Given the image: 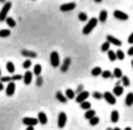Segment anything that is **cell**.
<instances>
[{
	"label": "cell",
	"instance_id": "40",
	"mask_svg": "<svg viewBox=\"0 0 133 130\" xmlns=\"http://www.w3.org/2000/svg\"><path fill=\"white\" fill-rule=\"evenodd\" d=\"M10 79H12V81H17V80H22L23 76H21V75H13V76H10Z\"/></svg>",
	"mask_w": 133,
	"mask_h": 130
},
{
	"label": "cell",
	"instance_id": "47",
	"mask_svg": "<svg viewBox=\"0 0 133 130\" xmlns=\"http://www.w3.org/2000/svg\"><path fill=\"white\" fill-rule=\"evenodd\" d=\"M96 3H102V0H94Z\"/></svg>",
	"mask_w": 133,
	"mask_h": 130
},
{
	"label": "cell",
	"instance_id": "16",
	"mask_svg": "<svg viewBox=\"0 0 133 130\" xmlns=\"http://www.w3.org/2000/svg\"><path fill=\"white\" fill-rule=\"evenodd\" d=\"M70 64H71V59H70V58H66L65 62H63V64H62V67H61L62 72H66V71L69 70V66H70Z\"/></svg>",
	"mask_w": 133,
	"mask_h": 130
},
{
	"label": "cell",
	"instance_id": "35",
	"mask_svg": "<svg viewBox=\"0 0 133 130\" xmlns=\"http://www.w3.org/2000/svg\"><path fill=\"white\" fill-rule=\"evenodd\" d=\"M110 46H111V44L109 43V41H105V43L101 45V50H102V52H107V50L110 49Z\"/></svg>",
	"mask_w": 133,
	"mask_h": 130
},
{
	"label": "cell",
	"instance_id": "34",
	"mask_svg": "<svg viewBox=\"0 0 133 130\" xmlns=\"http://www.w3.org/2000/svg\"><path fill=\"white\" fill-rule=\"evenodd\" d=\"M32 66V63H31V61H30V58H27L25 62H23V64H22V67L25 68V70H29L30 67Z\"/></svg>",
	"mask_w": 133,
	"mask_h": 130
},
{
	"label": "cell",
	"instance_id": "6",
	"mask_svg": "<svg viewBox=\"0 0 133 130\" xmlns=\"http://www.w3.org/2000/svg\"><path fill=\"white\" fill-rule=\"evenodd\" d=\"M66 122H67V115L65 112H59L58 113V128L59 129L65 128Z\"/></svg>",
	"mask_w": 133,
	"mask_h": 130
},
{
	"label": "cell",
	"instance_id": "28",
	"mask_svg": "<svg viewBox=\"0 0 133 130\" xmlns=\"http://www.w3.org/2000/svg\"><path fill=\"white\" fill-rule=\"evenodd\" d=\"M80 108L87 111V110H89V108H92V104H90V102H88V100H84V102L80 103Z\"/></svg>",
	"mask_w": 133,
	"mask_h": 130
},
{
	"label": "cell",
	"instance_id": "53",
	"mask_svg": "<svg viewBox=\"0 0 133 130\" xmlns=\"http://www.w3.org/2000/svg\"><path fill=\"white\" fill-rule=\"evenodd\" d=\"M107 130H112V129H110V128H109V129H107Z\"/></svg>",
	"mask_w": 133,
	"mask_h": 130
},
{
	"label": "cell",
	"instance_id": "17",
	"mask_svg": "<svg viewBox=\"0 0 133 130\" xmlns=\"http://www.w3.org/2000/svg\"><path fill=\"white\" fill-rule=\"evenodd\" d=\"M56 98H57L59 102H62V103H66V102L69 100V99L66 98V95H63L61 91H57V93H56Z\"/></svg>",
	"mask_w": 133,
	"mask_h": 130
},
{
	"label": "cell",
	"instance_id": "5",
	"mask_svg": "<svg viewBox=\"0 0 133 130\" xmlns=\"http://www.w3.org/2000/svg\"><path fill=\"white\" fill-rule=\"evenodd\" d=\"M76 8V4L74 1H70V3H65L62 5H59V10L61 12H69V10H72Z\"/></svg>",
	"mask_w": 133,
	"mask_h": 130
},
{
	"label": "cell",
	"instance_id": "52",
	"mask_svg": "<svg viewBox=\"0 0 133 130\" xmlns=\"http://www.w3.org/2000/svg\"><path fill=\"white\" fill-rule=\"evenodd\" d=\"M0 76H1V68H0Z\"/></svg>",
	"mask_w": 133,
	"mask_h": 130
},
{
	"label": "cell",
	"instance_id": "1",
	"mask_svg": "<svg viewBox=\"0 0 133 130\" xmlns=\"http://www.w3.org/2000/svg\"><path fill=\"white\" fill-rule=\"evenodd\" d=\"M97 23H98V19H97V18H90V19H88L87 25H85L84 28H83V34H84V35H89V34L94 30V27L97 26Z\"/></svg>",
	"mask_w": 133,
	"mask_h": 130
},
{
	"label": "cell",
	"instance_id": "30",
	"mask_svg": "<svg viewBox=\"0 0 133 130\" xmlns=\"http://www.w3.org/2000/svg\"><path fill=\"white\" fill-rule=\"evenodd\" d=\"M107 55H109V59H110L111 62H114V61L116 59V53H115V52H112L111 49H109V50H107Z\"/></svg>",
	"mask_w": 133,
	"mask_h": 130
},
{
	"label": "cell",
	"instance_id": "11",
	"mask_svg": "<svg viewBox=\"0 0 133 130\" xmlns=\"http://www.w3.org/2000/svg\"><path fill=\"white\" fill-rule=\"evenodd\" d=\"M106 40H107L110 44H112V45L122 46V40L116 39V38H115V36H112V35H107V36H106Z\"/></svg>",
	"mask_w": 133,
	"mask_h": 130
},
{
	"label": "cell",
	"instance_id": "27",
	"mask_svg": "<svg viewBox=\"0 0 133 130\" xmlns=\"http://www.w3.org/2000/svg\"><path fill=\"white\" fill-rule=\"evenodd\" d=\"M120 80H122L123 86H129V85H131V80H129V77H128V76H124V75H123Z\"/></svg>",
	"mask_w": 133,
	"mask_h": 130
},
{
	"label": "cell",
	"instance_id": "9",
	"mask_svg": "<svg viewBox=\"0 0 133 130\" xmlns=\"http://www.w3.org/2000/svg\"><path fill=\"white\" fill-rule=\"evenodd\" d=\"M89 97V91H85V90H83V91H80L76 97H75V100L78 102V103H82V102H84V100H87V98Z\"/></svg>",
	"mask_w": 133,
	"mask_h": 130
},
{
	"label": "cell",
	"instance_id": "13",
	"mask_svg": "<svg viewBox=\"0 0 133 130\" xmlns=\"http://www.w3.org/2000/svg\"><path fill=\"white\" fill-rule=\"evenodd\" d=\"M21 54L23 55V57H27V58H36L38 57V54L35 53V52H32V50H26V49H23L22 52H21Z\"/></svg>",
	"mask_w": 133,
	"mask_h": 130
},
{
	"label": "cell",
	"instance_id": "50",
	"mask_svg": "<svg viewBox=\"0 0 133 130\" xmlns=\"http://www.w3.org/2000/svg\"><path fill=\"white\" fill-rule=\"evenodd\" d=\"M0 3H5V0H0Z\"/></svg>",
	"mask_w": 133,
	"mask_h": 130
},
{
	"label": "cell",
	"instance_id": "51",
	"mask_svg": "<svg viewBox=\"0 0 133 130\" xmlns=\"http://www.w3.org/2000/svg\"><path fill=\"white\" fill-rule=\"evenodd\" d=\"M131 64H132V68H133V59H132V63H131Z\"/></svg>",
	"mask_w": 133,
	"mask_h": 130
},
{
	"label": "cell",
	"instance_id": "45",
	"mask_svg": "<svg viewBox=\"0 0 133 130\" xmlns=\"http://www.w3.org/2000/svg\"><path fill=\"white\" fill-rule=\"evenodd\" d=\"M3 89H5V86H4V83H1V81H0V91H1Z\"/></svg>",
	"mask_w": 133,
	"mask_h": 130
},
{
	"label": "cell",
	"instance_id": "21",
	"mask_svg": "<svg viewBox=\"0 0 133 130\" xmlns=\"http://www.w3.org/2000/svg\"><path fill=\"white\" fill-rule=\"evenodd\" d=\"M110 119H111V122H118L119 121V112L118 111H112Z\"/></svg>",
	"mask_w": 133,
	"mask_h": 130
},
{
	"label": "cell",
	"instance_id": "15",
	"mask_svg": "<svg viewBox=\"0 0 133 130\" xmlns=\"http://www.w3.org/2000/svg\"><path fill=\"white\" fill-rule=\"evenodd\" d=\"M123 91H124V88L122 86V85H116V86L114 88V91H112V94H114L115 97H120V95L123 94Z\"/></svg>",
	"mask_w": 133,
	"mask_h": 130
},
{
	"label": "cell",
	"instance_id": "41",
	"mask_svg": "<svg viewBox=\"0 0 133 130\" xmlns=\"http://www.w3.org/2000/svg\"><path fill=\"white\" fill-rule=\"evenodd\" d=\"M42 84H43V80H42V77H40V76H38V80H36V85H38V86H40Z\"/></svg>",
	"mask_w": 133,
	"mask_h": 130
},
{
	"label": "cell",
	"instance_id": "32",
	"mask_svg": "<svg viewBox=\"0 0 133 130\" xmlns=\"http://www.w3.org/2000/svg\"><path fill=\"white\" fill-rule=\"evenodd\" d=\"M8 36H10V30L8 28L0 30V38H8Z\"/></svg>",
	"mask_w": 133,
	"mask_h": 130
},
{
	"label": "cell",
	"instance_id": "31",
	"mask_svg": "<svg viewBox=\"0 0 133 130\" xmlns=\"http://www.w3.org/2000/svg\"><path fill=\"white\" fill-rule=\"evenodd\" d=\"M98 122H99V117H97V116H93L92 119H89V124H90V126H96Z\"/></svg>",
	"mask_w": 133,
	"mask_h": 130
},
{
	"label": "cell",
	"instance_id": "25",
	"mask_svg": "<svg viewBox=\"0 0 133 130\" xmlns=\"http://www.w3.org/2000/svg\"><path fill=\"white\" fill-rule=\"evenodd\" d=\"M42 70H43V68H42V66L38 63V64H35V66H34V72H32V74H34V75H36V76H40Z\"/></svg>",
	"mask_w": 133,
	"mask_h": 130
},
{
	"label": "cell",
	"instance_id": "26",
	"mask_svg": "<svg viewBox=\"0 0 133 130\" xmlns=\"http://www.w3.org/2000/svg\"><path fill=\"white\" fill-rule=\"evenodd\" d=\"M112 76H114V77H116V79H122V76H123L122 70H120L119 67H116V68L114 70V72H112Z\"/></svg>",
	"mask_w": 133,
	"mask_h": 130
},
{
	"label": "cell",
	"instance_id": "10",
	"mask_svg": "<svg viewBox=\"0 0 133 130\" xmlns=\"http://www.w3.org/2000/svg\"><path fill=\"white\" fill-rule=\"evenodd\" d=\"M114 17H115L116 19H120V21H127V19L129 18V16H128L127 13L122 12V10H115V12H114Z\"/></svg>",
	"mask_w": 133,
	"mask_h": 130
},
{
	"label": "cell",
	"instance_id": "43",
	"mask_svg": "<svg viewBox=\"0 0 133 130\" xmlns=\"http://www.w3.org/2000/svg\"><path fill=\"white\" fill-rule=\"evenodd\" d=\"M128 55H131V57L133 55V46H131V48L128 49Z\"/></svg>",
	"mask_w": 133,
	"mask_h": 130
},
{
	"label": "cell",
	"instance_id": "22",
	"mask_svg": "<svg viewBox=\"0 0 133 130\" xmlns=\"http://www.w3.org/2000/svg\"><path fill=\"white\" fill-rule=\"evenodd\" d=\"M14 70H16V67H14V63L13 62H6V71L9 72V74H13L14 72Z\"/></svg>",
	"mask_w": 133,
	"mask_h": 130
},
{
	"label": "cell",
	"instance_id": "37",
	"mask_svg": "<svg viewBox=\"0 0 133 130\" xmlns=\"http://www.w3.org/2000/svg\"><path fill=\"white\" fill-rule=\"evenodd\" d=\"M116 53V59H120V61H123L124 58H125V54L122 52V50H118V52H115Z\"/></svg>",
	"mask_w": 133,
	"mask_h": 130
},
{
	"label": "cell",
	"instance_id": "44",
	"mask_svg": "<svg viewBox=\"0 0 133 130\" xmlns=\"http://www.w3.org/2000/svg\"><path fill=\"white\" fill-rule=\"evenodd\" d=\"M78 93H80V91H83V85H79L78 86V90H76Z\"/></svg>",
	"mask_w": 133,
	"mask_h": 130
},
{
	"label": "cell",
	"instance_id": "18",
	"mask_svg": "<svg viewBox=\"0 0 133 130\" xmlns=\"http://www.w3.org/2000/svg\"><path fill=\"white\" fill-rule=\"evenodd\" d=\"M93 116H96V111H94V110H92V108L87 110V111H85V113H84V117H85L87 120L92 119Z\"/></svg>",
	"mask_w": 133,
	"mask_h": 130
},
{
	"label": "cell",
	"instance_id": "24",
	"mask_svg": "<svg viewBox=\"0 0 133 130\" xmlns=\"http://www.w3.org/2000/svg\"><path fill=\"white\" fill-rule=\"evenodd\" d=\"M65 95H66L67 99H75V91H74L72 89H67Z\"/></svg>",
	"mask_w": 133,
	"mask_h": 130
},
{
	"label": "cell",
	"instance_id": "36",
	"mask_svg": "<svg viewBox=\"0 0 133 130\" xmlns=\"http://www.w3.org/2000/svg\"><path fill=\"white\" fill-rule=\"evenodd\" d=\"M101 76H102L103 79H110V77H112V74H111L110 71H102V72H101Z\"/></svg>",
	"mask_w": 133,
	"mask_h": 130
},
{
	"label": "cell",
	"instance_id": "49",
	"mask_svg": "<svg viewBox=\"0 0 133 130\" xmlns=\"http://www.w3.org/2000/svg\"><path fill=\"white\" fill-rule=\"evenodd\" d=\"M124 130H132V128H125Z\"/></svg>",
	"mask_w": 133,
	"mask_h": 130
},
{
	"label": "cell",
	"instance_id": "4",
	"mask_svg": "<svg viewBox=\"0 0 133 130\" xmlns=\"http://www.w3.org/2000/svg\"><path fill=\"white\" fill-rule=\"evenodd\" d=\"M103 99L109 103V104H115L116 103V98H115V95L112 94V93H110V91H105L103 93Z\"/></svg>",
	"mask_w": 133,
	"mask_h": 130
},
{
	"label": "cell",
	"instance_id": "48",
	"mask_svg": "<svg viewBox=\"0 0 133 130\" xmlns=\"http://www.w3.org/2000/svg\"><path fill=\"white\" fill-rule=\"evenodd\" d=\"M112 130H122V129H120V128H114Z\"/></svg>",
	"mask_w": 133,
	"mask_h": 130
},
{
	"label": "cell",
	"instance_id": "20",
	"mask_svg": "<svg viewBox=\"0 0 133 130\" xmlns=\"http://www.w3.org/2000/svg\"><path fill=\"white\" fill-rule=\"evenodd\" d=\"M125 104L128 107H131L133 104V93H128L127 94V98H125Z\"/></svg>",
	"mask_w": 133,
	"mask_h": 130
},
{
	"label": "cell",
	"instance_id": "42",
	"mask_svg": "<svg viewBox=\"0 0 133 130\" xmlns=\"http://www.w3.org/2000/svg\"><path fill=\"white\" fill-rule=\"evenodd\" d=\"M128 43L129 44H133V32L129 35V38H128Z\"/></svg>",
	"mask_w": 133,
	"mask_h": 130
},
{
	"label": "cell",
	"instance_id": "46",
	"mask_svg": "<svg viewBox=\"0 0 133 130\" xmlns=\"http://www.w3.org/2000/svg\"><path fill=\"white\" fill-rule=\"evenodd\" d=\"M26 130H34V126H27V129Z\"/></svg>",
	"mask_w": 133,
	"mask_h": 130
},
{
	"label": "cell",
	"instance_id": "3",
	"mask_svg": "<svg viewBox=\"0 0 133 130\" xmlns=\"http://www.w3.org/2000/svg\"><path fill=\"white\" fill-rule=\"evenodd\" d=\"M49 61H50V64L53 67H58L59 66V54L57 52H52L50 57H49Z\"/></svg>",
	"mask_w": 133,
	"mask_h": 130
},
{
	"label": "cell",
	"instance_id": "2",
	"mask_svg": "<svg viewBox=\"0 0 133 130\" xmlns=\"http://www.w3.org/2000/svg\"><path fill=\"white\" fill-rule=\"evenodd\" d=\"M10 8H12V3L10 1H5L4 5H3V8H1V10H0V22L5 21V18L8 17V13H9Z\"/></svg>",
	"mask_w": 133,
	"mask_h": 130
},
{
	"label": "cell",
	"instance_id": "19",
	"mask_svg": "<svg viewBox=\"0 0 133 130\" xmlns=\"http://www.w3.org/2000/svg\"><path fill=\"white\" fill-rule=\"evenodd\" d=\"M106 19H107V10H101V12H99L98 21H99V22H106Z\"/></svg>",
	"mask_w": 133,
	"mask_h": 130
},
{
	"label": "cell",
	"instance_id": "23",
	"mask_svg": "<svg viewBox=\"0 0 133 130\" xmlns=\"http://www.w3.org/2000/svg\"><path fill=\"white\" fill-rule=\"evenodd\" d=\"M101 72H102V70H101V67H93L92 68V76H94V77H97V76H99L101 75Z\"/></svg>",
	"mask_w": 133,
	"mask_h": 130
},
{
	"label": "cell",
	"instance_id": "12",
	"mask_svg": "<svg viewBox=\"0 0 133 130\" xmlns=\"http://www.w3.org/2000/svg\"><path fill=\"white\" fill-rule=\"evenodd\" d=\"M32 76H34V74L31 72V71H26V74L23 75V83H25V85H30L31 84V81H32Z\"/></svg>",
	"mask_w": 133,
	"mask_h": 130
},
{
	"label": "cell",
	"instance_id": "8",
	"mask_svg": "<svg viewBox=\"0 0 133 130\" xmlns=\"http://www.w3.org/2000/svg\"><path fill=\"white\" fill-rule=\"evenodd\" d=\"M14 91H16V84H14V81H9L8 85L5 86V93H6V95H8V97H12V95L14 94Z\"/></svg>",
	"mask_w": 133,
	"mask_h": 130
},
{
	"label": "cell",
	"instance_id": "29",
	"mask_svg": "<svg viewBox=\"0 0 133 130\" xmlns=\"http://www.w3.org/2000/svg\"><path fill=\"white\" fill-rule=\"evenodd\" d=\"M5 22H6V25H8L9 27H16V21H14L12 17H6V18H5Z\"/></svg>",
	"mask_w": 133,
	"mask_h": 130
},
{
	"label": "cell",
	"instance_id": "14",
	"mask_svg": "<svg viewBox=\"0 0 133 130\" xmlns=\"http://www.w3.org/2000/svg\"><path fill=\"white\" fill-rule=\"evenodd\" d=\"M38 120H39V122H40L42 125H45V124L48 122V117H46L45 112H39V113H38Z\"/></svg>",
	"mask_w": 133,
	"mask_h": 130
},
{
	"label": "cell",
	"instance_id": "38",
	"mask_svg": "<svg viewBox=\"0 0 133 130\" xmlns=\"http://www.w3.org/2000/svg\"><path fill=\"white\" fill-rule=\"evenodd\" d=\"M92 97H93V98H96V99H102V98H103V94H102V93H99V91H93Z\"/></svg>",
	"mask_w": 133,
	"mask_h": 130
},
{
	"label": "cell",
	"instance_id": "39",
	"mask_svg": "<svg viewBox=\"0 0 133 130\" xmlns=\"http://www.w3.org/2000/svg\"><path fill=\"white\" fill-rule=\"evenodd\" d=\"M0 81L1 83H9V81H12V79H10V76H0Z\"/></svg>",
	"mask_w": 133,
	"mask_h": 130
},
{
	"label": "cell",
	"instance_id": "33",
	"mask_svg": "<svg viewBox=\"0 0 133 130\" xmlns=\"http://www.w3.org/2000/svg\"><path fill=\"white\" fill-rule=\"evenodd\" d=\"M78 18H79V21H82V22L88 21V16H87V13H84V12L79 13V14H78Z\"/></svg>",
	"mask_w": 133,
	"mask_h": 130
},
{
	"label": "cell",
	"instance_id": "7",
	"mask_svg": "<svg viewBox=\"0 0 133 130\" xmlns=\"http://www.w3.org/2000/svg\"><path fill=\"white\" fill-rule=\"evenodd\" d=\"M22 122H23V125H26V126H35V125L39 122V120L35 119V117H23Z\"/></svg>",
	"mask_w": 133,
	"mask_h": 130
}]
</instances>
